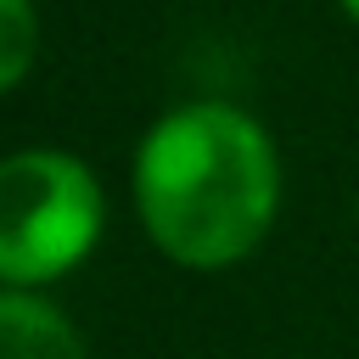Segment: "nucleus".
<instances>
[{
  "mask_svg": "<svg viewBox=\"0 0 359 359\" xmlns=\"http://www.w3.org/2000/svg\"><path fill=\"white\" fill-rule=\"evenodd\" d=\"M135 208L163 258L185 269L241 264L280 213L269 129L230 101L163 112L135 151Z\"/></svg>",
  "mask_w": 359,
  "mask_h": 359,
  "instance_id": "f257e3e1",
  "label": "nucleus"
},
{
  "mask_svg": "<svg viewBox=\"0 0 359 359\" xmlns=\"http://www.w3.org/2000/svg\"><path fill=\"white\" fill-rule=\"evenodd\" d=\"M107 224L95 174L56 146L0 157V286L34 292L79 269Z\"/></svg>",
  "mask_w": 359,
  "mask_h": 359,
  "instance_id": "f03ea898",
  "label": "nucleus"
},
{
  "mask_svg": "<svg viewBox=\"0 0 359 359\" xmlns=\"http://www.w3.org/2000/svg\"><path fill=\"white\" fill-rule=\"evenodd\" d=\"M0 359H84V337L50 297L0 286Z\"/></svg>",
  "mask_w": 359,
  "mask_h": 359,
  "instance_id": "7ed1b4c3",
  "label": "nucleus"
},
{
  "mask_svg": "<svg viewBox=\"0 0 359 359\" xmlns=\"http://www.w3.org/2000/svg\"><path fill=\"white\" fill-rule=\"evenodd\" d=\"M39 56V11L34 0H0V95L28 79Z\"/></svg>",
  "mask_w": 359,
  "mask_h": 359,
  "instance_id": "20e7f679",
  "label": "nucleus"
},
{
  "mask_svg": "<svg viewBox=\"0 0 359 359\" xmlns=\"http://www.w3.org/2000/svg\"><path fill=\"white\" fill-rule=\"evenodd\" d=\"M337 6H342V11H348V17L359 22V0H337Z\"/></svg>",
  "mask_w": 359,
  "mask_h": 359,
  "instance_id": "39448f33",
  "label": "nucleus"
},
{
  "mask_svg": "<svg viewBox=\"0 0 359 359\" xmlns=\"http://www.w3.org/2000/svg\"><path fill=\"white\" fill-rule=\"evenodd\" d=\"M353 219H359V202H353Z\"/></svg>",
  "mask_w": 359,
  "mask_h": 359,
  "instance_id": "423d86ee",
  "label": "nucleus"
}]
</instances>
